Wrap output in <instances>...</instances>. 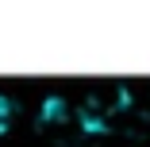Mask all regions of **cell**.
I'll use <instances>...</instances> for the list:
<instances>
[{
  "label": "cell",
  "mask_w": 150,
  "mask_h": 147,
  "mask_svg": "<svg viewBox=\"0 0 150 147\" xmlns=\"http://www.w3.org/2000/svg\"><path fill=\"white\" fill-rule=\"evenodd\" d=\"M8 120H12V101H8V97H0V132L8 128Z\"/></svg>",
  "instance_id": "cell-1"
}]
</instances>
